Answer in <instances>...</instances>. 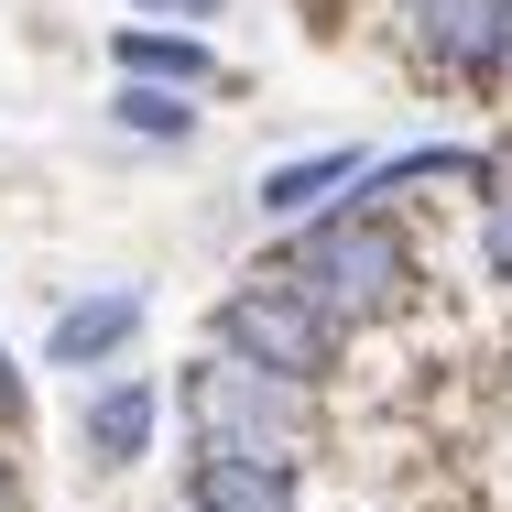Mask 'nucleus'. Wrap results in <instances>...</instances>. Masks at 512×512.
Listing matches in <instances>:
<instances>
[{"mask_svg":"<svg viewBox=\"0 0 512 512\" xmlns=\"http://www.w3.org/2000/svg\"><path fill=\"white\" fill-rule=\"evenodd\" d=\"M273 284H295L306 306H327L338 327H382V316L414 306V240L382 218V207H338V218H316L306 240L273 262Z\"/></svg>","mask_w":512,"mask_h":512,"instance_id":"obj_1","label":"nucleus"},{"mask_svg":"<svg viewBox=\"0 0 512 512\" xmlns=\"http://www.w3.org/2000/svg\"><path fill=\"white\" fill-rule=\"evenodd\" d=\"M175 404H186V436H197V447H229V458H284V469H306V447H316V382L251 371V360H229V349H207Z\"/></svg>","mask_w":512,"mask_h":512,"instance_id":"obj_2","label":"nucleus"},{"mask_svg":"<svg viewBox=\"0 0 512 512\" xmlns=\"http://www.w3.org/2000/svg\"><path fill=\"white\" fill-rule=\"evenodd\" d=\"M218 349L229 360H251V371H284V382H327L338 371V349H349V327L327 306H306L295 284H273V273H251L240 295H218Z\"/></svg>","mask_w":512,"mask_h":512,"instance_id":"obj_3","label":"nucleus"},{"mask_svg":"<svg viewBox=\"0 0 512 512\" xmlns=\"http://www.w3.org/2000/svg\"><path fill=\"white\" fill-rule=\"evenodd\" d=\"M404 44L447 88H491L512 77V0H404Z\"/></svg>","mask_w":512,"mask_h":512,"instance_id":"obj_4","label":"nucleus"},{"mask_svg":"<svg viewBox=\"0 0 512 512\" xmlns=\"http://www.w3.org/2000/svg\"><path fill=\"white\" fill-rule=\"evenodd\" d=\"M186 512H306V480H295L284 458L197 447V469H186Z\"/></svg>","mask_w":512,"mask_h":512,"instance_id":"obj_5","label":"nucleus"},{"mask_svg":"<svg viewBox=\"0 0 512 512\" xmlns=\"http://www.w3.org/2000/svg\"><path fill=\"white\" fill-rule=\"evenodd\" d=\"M153 414H164V393H153L142 371L99 382V393H88V414H77V447H88V469H131V458L153 447Z\"/></svg>","mask_w":512,"mask_h":512,"instance_id":"obj_6","label":"nucleus"},{"mask_svg":"<svg viewBox=\"0 0 512 512\" xmlns=\"http://www.w3.org/2000/svg\"><path fill=\"white\" fill-rule=\"evenodd\" d=\"M131 338H142V295H88V306L55 316L44 360H55V371H88V360H120Z\"/></svg>","mask_w":512,"mask_h":512,"instance_id":"obj_7","label":"nucleus"},{"mask_svg":"<svg viewBox=\"0 0 512 512\" xmlns=\"http://www.w3.org/2000/svg\"><path fill=\"white\" fill-rule=\"evenodd\" d=\"M349 186H360V153H349V142H327V153H295V164H273V175H262V218H295V207L349 197Z\"/></svg>","mask_w":512,"mask_h":512,"instance_id":"obj_8","label":"nucleus"},{"mask_svg":"<svg viewBox=\"0 0 512 512\" xmlns=\"http://www.w3.org/2000/svg\"><path fill=\"white\" fill-rule=\"evenodd\" d=\"M120 66L131 77H164V88H218V55L197 33H120Z\"/></svg>","mask_w":512,"mask_h":512,"instance_id":"obj_9","label":"nucleus"},{"mask_svg":"<svg viewBox=\"0 0 512 512\" xmlns=\"http://www.w3.org/2000/svg\"><path fill=\"white\" fill-rule=\"evenodd\" d=\"M120 131H142V142H197V88H164V77H131L120 88Z\"/></svg>","mask_w":512,"mask_h":512,"instance_id":"obj_10","label":"nucleus"},{"mask_svg":"<svg viewBox=\"0 0 512 512\" xmlns=\"http://www.w3.org/2000/svg\"><path fill=\"white\" fill-rule=\"evenodd\" d=\"M480 186H491V197H480V251H491V273L512 284V153L480 164Z\"/></svg>","mask_w":512,"mask_h":512,"instance_id":"obj_11","label":"nucleus"},{"mask_svg":"<svg viewBox=\"0 0 512 512\" xmlns=\"http://www.w3.org/2000/svg\"><path fill=\"white\" fill-rule=\"evenodd\" d=\"M142 11H175V22H207V11H229V0H142Z\"/></svg>","mask_w":512,"mask_h":512,"instance_id":"obj_12","label":"nucleus"},{"mask_svg":"<svg viewBox=\"0 0 512 512\" xmlns=\"http://www.w3.org/2000/svg\"><path fill=\"white\" fill-rule=\"evenodd\" d=\"M316 11H338V0H316Z\"/></svg>","mask_w":512,"mask_h":512,"instance_id":"obj_13","label":"nucleus"},{"mask_svg":"<svg viewBox=\"0 0 512 512\" xmlns=\"http://www.w3.org/2000/svg\"><path fill=\"white\" fill-rule=\"evenodd\" d=\"M0 512H11V491H0Z\"/></svg>","mask_w":512,"mask_h":512,"instance_id":"obj_14","label":"nucleus"}]
</instances>
